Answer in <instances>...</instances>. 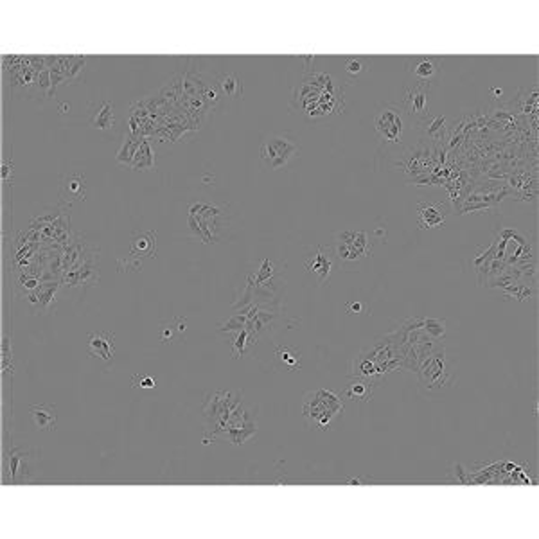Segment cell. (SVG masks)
I'll return each mask as SVG.
<instances>
[{"label":"cell","instance_id":"obj_21","mask_svg":"<svg viewBox=\"0 0 539 539\" xmlns=\"http://www.w3.org/2000/svg\"><path fill=\"white\" fill-rule=\"evenodd\" d=\"M115 107L112 101H103L101 107L94 112V115L90 117V126L99 132H110L115 128Z\"/></svg>","mask_w":539,"mask_h":539},{"label":"cell","instance_id":"obj_5","mask_svg":"<svg viewBox=\"0 0 539 539\" xmlns=\"http://www.w3.org/2000/svg\"><path fill=\"white\" fill-rule=\"evenodd\" d=\"M344 401L335 392L326 389H317L304 396L302 414L311 428H320L327 432L331 428V423L344 412Z\"/></svg>","mask_w":539,"mask_h":539},{"label":"cell","instance_id":"obj_22","mask_svg":"<svg viewBox=\"0 0 539 539\" xmlns=\"http://www.w3.org/2000/svg\"><path fill=\"white\" fill-rule=\"evenodd\" d=\"M31 412L33 421H35V426L42 432H54V426H56V408L51 407V405H33L29 408Z\"/></svg>","mask_w":539,"mask_h":539},{"label":"cell","instance_id":"obj_37","mask_svg":"<svg viewBox=\"0 0 539 539\" xmlns=\"http://www.w3.org/2000/svg\"><path fill=\"white\" fill-rule=\"evenodd\" d=\"M133 387H141V389H155L157 380L153 376H135L133 378Z\"/></svg>","mask_w":539,"mask_h":539},{"label":"cell","instance_id":"obj_13","mask_svg":"<svg viewBox=\"0 0 539 539\" xmlns=\"http://www.w3.org/2000/svg\"><path fill=\"white\" fill-rule=\"evenodd\" d=\"M35 450H20L13 448L9 453V478L13 484H27L31 482L35 475V462H36Z\"/></svg>","mask_w":539,"mask_h":539},{"label":"cell","instance_id":"obj_26","mask_svg":"<svg viewBox=\"0 0 539 539\" xmlns=\"http://www.w3.org/2000/svg\"><path fill=\"white\" fill-rule=\"evenodd\" d=\"M446 117L444 115H437V117H430V119H426L425 123L421 124L419 128L421 130H425L426 133V137L430 139L432 142H437V144H444V141H446Z\"/></svg>","mask_w":539,"mask_h":539},{"label":"cell","instance_id":"obj_23","mask_svg":"<svg viewBox=\"0 0 539 539\" xmlns=\"http://www.w3.org/2000/svg\"><path fill=\"white\" fill-rule=\"evenodd\" d=\"M378 385L376 381L363 380V378H356L353 383L344 390V394L353 401H362V403H371L372 396H374V389Z\"/></svg>","mask_w":539,"mask_h":539},{"label":"cell","instance_id":"obj_24","mask_svg":"<svg viewBox=\"0 0 539 539\" xmlns=\"http://www.w3.org/2000/svg\"><path fill=\"white\" fill-rule=\"evenodd\" d=\"M144 139L146 137H141V135H135V133H130V132L126 133V135H124L123 146H121V150L117 151V155H115V162L121 164V166H128V168H132L135 153H137V150L141 148Z\"/></svg>","mask_w":539,"mask_h":539},{"label":"cell","instance_id":"obj_14","mask_svg":"<svg viewBox=\"0 0 539 539\" xmlns=\"http://www.w3.org/2000/svg\"><path fill=\"white\" fill-rule=\"evenodd\" d=\"M511 195V189L505 186L495 187V189H487L486 193L475 191L466 200V204L459 209V214H471L478 213V211H493L498 204H502V200L507 198Z\"/></svg>","mask_w":539,"mask_h":539},{"label":"cell","instance_id":"obj_17","mask_svg":"<svg viewBox=\"0 0 539 539\" xmlns=\"http://www.w3.org/2000/svg\"><path fill=\"white\" fill-rule=\"evenodd\" d=\"M408 74L414 76L417 83L430 87L441 76V62L435 56H414L408 60Z\"/></svg>","mask_w":539,"mask_h":539},{"label":"cell","instance_id":"obj_29","mask_svg":"<svg viewBox=\"0 0 539 539\" xmlns=\"http://www.w3.org/2000/svg\"><path fill=\"white\" fill-rule=\"evenodd\" d=\"M500 295L505 297V299H516L520 302H529L532 297L536 295V284H523V283H514L509 284V286L498 290Z\"/></svg>","mask_w":539,"mask_h":539},{"label":"cell","instance_id":"obj_25","mask_svg":"<svg viewBox=\"0 0 539 539\" xmlns=\"http://www.w3.org/2000/svg\"><path fill=\"white\" fill-rule=\"evenodd\" d=\"M216 85L223 98H229L234 101V99H239L243 96V83H241L236 72H223L216 80Z\"/></svg>","mask_w":539,"mask_h":539},{"label":"cell","instance_id":"obj_8","mask_svg":"<svg viewBox=\"0 0 539 539\" xmlns=\"http://www.w3.org/2000/svg\"><path fill=\"white\" fill-rule=\"evenodd\" d=\"M407 112L401 105L385 103L374 114V130L387 144H401L410 126Z\"/></svg>","mask_w":539,"mask_h":539},{"label":"cell","instance_id":"obj_36","mask_svg":"<svg viewBox=\"0 0 539 539\" xmlns=\"http://www.w3.org/2000/svg\"><path fill=\"white\" fill-rule=\"evenodd\" d=\"M117 268L121 274H128V272H141L142 270V259L137 256L130 254V259H119L117 261Z\"/></svg>","mask_w":539,"mask_h":539},{"label":"cell","instance_id":"obj_39","mask_svg":"<svg viewBox=\"0 0 539 539\" xmlns=\"http://www.w3.org/2000/svg\"><path fill=\"white\" fill-rule=\"evenodd\" d=\"M301 62L304 63L306 74H311V72H315L313 69H315V62H317V56H302Z\"/></svg>","mask_w":539,"mask_h":539},{"label":"cell","instance_id":"obj_10","mask_svg":"<svg viewBox=\"0 0 539 539\" xmlns=\"http://www.w3.org/2000/svg\"><path fill=\"white\" fill-rule=\"evenodd\" d=\"M360 353L363 356H367L374 365H376L380 376L383 378L387 372H394L403 369V358L401 353H399L398 345L394 344V340L390 338V335L383 336V338H378L372 344H369L367 347H363Z\"/></svg>","mask_w":539,"mask_h":539},{"label":"cell","instance_id":"obj_31","mask_svg":"<svg viewBox=\"0 0 539 539\" xmlns=\"http://www.w3.org/2000/svg\"><path fill=\"white\" fill-rule=\"evenodd\" d=\"M275 358L281 363V367L288 369V371H301L302 369V354L293 347H281L279 345L275 349Z\"/></svg>","mask_w":539,"mask_h":539},{"label":"cell","instance_id":"obj_41","mask_svg":"<svg viewBox=\"0 0 539 539\" xmlns=\"http://www.w3.org/2000/svg\"><path fill=\"white\" fill-rule=\"evenodd\" d=\"M67 110H71L69 105H62V107H60V114H67Z\"/></svg>","mask_w":539,"mask_h":539},{"label":"cell","instance_id":"obj_4","mask_svg":"<svg viewBox=\"0 0 539 539\" xmlns=\"http://www.w3.org/2000/svg\"><path fill=\"white\" fill-rule=\"evenodd\" d=\"M333 256L335 261L344 270H356L365 263L372 254L371 238L365 230H349L336 232L333 239Z\"/></svg>","mask_w":539,"mask_h":539},{"label":"cell","instance_id":"obj_38","mask_svg":"<svg viewBox=\"0 0 539 539\" xmlns=\"http://www.w3.org/2000/svg\"><path fill=\"white\" fill-rule=\"evenodd\" d=\"M363 311V304L358 301H351V302H345V313H349V315H360Z\"/></svg>","mask_w":539,"mask_h":539},{"label":"cell","instance_id":"obj_3","mask_svg":"<svg viewBox=\"0 0 539 539\" xmlns=\"http://www.w3.org/2000/svg\"><path fill=\"white\" fill-rule=\"evenodd\" d=\"M245 398L241 389L216 390L209 392L204 399V421H205V437L204 444H211L221 439V433L225 430L230 414L238 407V403Z\"/></svg>","mask_w":539,"mask_h":539},{"label":"cell","instance_id":"obj_32","mask_svg":"<svg viewBox=\"0 0 539 539\" xmlns=\"http://www.w3.org/2000/svg\"><path fill=\"white\" fill-rule=\"evenodd\" d=\"M227 336H230L232 338V356H234V360H239V356H243L245 353H247V349L252 345V340H250V335H248L247 329H241V331H236V333H229Z\"/></svg>","mask_w":539,"mask_h":539},{"label":"cell","instance_id":"obj_30","mask_svg":"<svg viewBox=\"0 0 539 539\" xmlns=\"http://www.w3.org/2000/svg\"><path fill=\"white\" fill-rule=\"evenodd\" d=\"M89 60V56H71V62L67 67L65 85H76L85 81V72H87Z\"/></svg>","mask_w":539,"mask_h":539},{"label":"cell","instance_id":"obj_28","mask_svg":"<svg viewBox=\"0 0 539 539\" xmlns=\"http://www.w3.org/2000/svg\"><path fill=\"white\" fill-rule=\"evenodd\" d=\"M511 187H513V193L516 196V200H534L536 198V178H529L527 173H522V175H516L511 180Z\"/></svg>","mask_w":539,"mask_h":539},{"label":"cell","instance_id":"obj_15","mask_svg":"<svg viewBox=\"0 0 539 539\" xmlns=\"http://www.w3.org/2000/svg\"><path fill=\"white\" fill-rule=\"evenodd\" d=\"M335 256H333L331 248H326L322 245L317 247L315 254H311L304 261L306 274L313 275L319 284H326L331 279L333 272H335Z\"/></svg>","mask_w":539,"mask_h":539},{"label":"cell","instance_id":"obj_33","mask_svg":"<svg viewBox=\"0 0 539 539\" xmlns=\"http://www.w3.org/2000/svg\"><path fill=\"white\" fill-rule=\"evenodd\" d=\"M446 320L444 319H423V329H425L426 335L432 338V340H442L448 333Z\"/></svg>","mask_w":539,"mask_h":539},{"label":"cell","instance_id":"obj_11","mask_svg":"<svg viewBox=\"0 0 539 539\" xmlns=\"http://www.w3.org/2000/svg\"><path fill=\"white\" fill-rule=\"evenodd\" d=\"M63 288L60 281H45L40 286L35 288L33 292L22 295L24 302L29 308L33 315H47L54 313L58 308V302H60V295H62Z\"/></svg>","mask_w":539,"mask_h":539},{"label":"cell","instance_id":"obj_9","mask_svg":"<svg viewBox=\"0 0 539 539\" xmlns=\"http://www.w3.org/2000/svg\"><path fill=\"white\" fill-rule=\"evenodd\" d=\"M259 155H261V160L265 162L266 168L277 171V169L286 168L288 164L301 157V146L288 135L274 133V135L265 137Z\"/></svg>","mask_w":539,"mask_h":539},{"label":"cell","instance_id":"obj_20","mask_svg":"<svg viewBox=\"0 0 539 539\" xmlns=\"http://www.w3.org/2000/svg\"><path fill=\"white\" fill-rule=\"evenodd\" d=\"M130 254L137 257H157V230L148 232H135L132 243H130Z\"/></svg>","mask_w":539,"mask_h":539},{"label":"cell","instance_id":"obj_6","mask_svg":"<svg viewBox=\"0 0 539 539\" xmlns=\"http://www.w3.org/2000/svg\"><path fill=\"white\" fill-rule=\"evenodd\" d=\"M67 205L60 204L56 207L45 209L29 223V229L42 236L44 241H54L58 245H67L74 232L71 230V213Z\"/></svg>","mask_w":539,"mask_h":539},{"label":"cell","instance_id":"obj_1","mask_svg":"<svg viewBox=\"0 0 539 539\" xmlns=\"http://www.w3.org/2000/svg\"><path fill=\"white\" fill-rule=\"evenodd\" d=\"M189 234L204 245L221 243L232 232V211L225 204L191 202L187 204Z\"/></svg>","mask_w":539,"mask_h":539},{"label":"cell","instance_id":"obj_19","mask_svg":"<svg viewBox=\"0 0 539 539\" xmlns=\"http://www.w3.org/2000/svg\"><path fill=\"white\" fill-rule=\"evenodd\" d=\"M115 335L108 331L92 333L89 336V354L92 358H101L110 363L115 354Z\"/></svg>","mask_w":539,"mask_h":539},{"label":"cell","instance_id":"obj_40","mask_svg":"<svg viewBox=\"0 0 539 539\" xmlns=\"http://www.w3.org/2000/svg\"><path fill=\"white\" fill-rule=\"evenodd\" d=\"M9 173L13 175V162H11V164L4 162V166H2V180H4V182L9 180Z\"/></svg>","mask_w":539,"mask_h":539},{"label":"cell","instance_id":"obj_2","mask_svg":"<svg viewBox=\"0 0 539 539\" xmlns=\"http://www.w3.org/2000/svg\"><path fill=\"white\" fill-rule=\"evenodd\" d=\"M419 392L426 398H437L453 385V363L450 360L446 345L439 342L435 349L417 369Z\"/></svg>","mask_w":539,"mask_h":539},{"label":"cell","instance_id":"obj_18","mask_svg":"<svg viewBox=\"0 0 539 539\" xmlns=\"http://www.w3.org/2000/svg\"><path fill=\"white\" fill-rule=\"evenodd\" d=\"M417 223L421 230L441 229L448 223L446 205L435 204V202H421L417 204Z\"/></svg>","mask_w":539,"mask_h":539},{"label":"cell","instance_id":"obj_34","mask_svg":"<svg viewBox=\"0 0 539 539\" xmlns=\"http://www.w3.org/2000/svg\"><path fill=\"white\" fill-rule=\"evenodd\" d=\"M344 71H345V74L349 76V78H353V80H358V78H362V76L367 74L369 65H367V62L363 60V58H351V60H347V62H345Z\"/></svg>","mask_w":539,"mask_h":539},{"label":"cell","instance_id":"obj_7","mask_svg":"<svg viewBox=\"0 0 539 539\" xmlns=\"http://www.w3.org/2000/svg\"><path fill=\"white\" fill-rule=\"evenodd\" d=\"M99 254L101 250L96 248L90 254L81 259V261L76 263L72 268H69L67 272H63L62 277H60V283H62L63 290H69V292L78 293V297H85V293L92 290L96 284H99Z\"/></svg>","mask_w":539,"mask_h":539},{"label":"cell","instance_id":"obj_27","mask_svg":"<svg viewBox=\"0 0 539 539\" xmlns=\"http://www.w3.org/2000/svg\"><path fill=\"white\" fill-rule=\"evenodd\" d=\"M155 166H157V159H155V153H153V148H151L150 141L144 139L141 148H139L137 153H135L132 169L133 171H151V169H155Z\"/></svg>","mask_w":539,"mask_h":539},{"label":"cell","instance_id":"obj_35","mask_svg":"<svg viewBox=\"0 0 539 539\" xmlns=\"http://www.w3.org/2000/svg\"><path fill=\"white\" fill-rule=\"evenodd\" d=\"M175 322H177V319H173L171 324H164L162 326V335H160L162 344H171V342L175 340L177 333L186 331V322H187L186 319L178 320V326H175Z\"/></svg>","mask_w":539,"mask_h":539},{"label":"cell","instance_id":"obj_12","mask_svg":"<svg viewBox=\"0 0 539 539\" xmlns=\"http://www.w3.org/2000/svg\"><path fill=\"white\" fill-rule=\"evenodd\" d=\"M428 96H430L428 85L417 83L414 85L412 89H407V92H405V96H403L401 107L405 108V112H407L410 123L421 126L426 119H430Z\"/></svg>","mask_w":539,"mask_h":539},{"label":"cell","instance_id":"obj_16","mask_svg":"<svg viewBox=\"0 0 539 539\" xmlns=\"http://www.w3.org/2000/svg\"><path fill=\"white\" fill-rule=\"evenodd\" d=\"M87 198V177L81 171H71L63 175L60 182V202L71 207L76 202Z\"/></svg>","mask_w":539,"mask_h":539}]
</instances>
